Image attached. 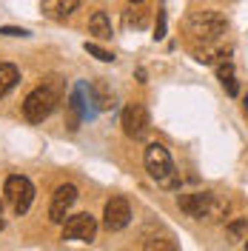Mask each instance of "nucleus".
Listing matches in <instances>:
<instances>
[{
  "label": "nucleus",
  "instance_id": "1",
  "mask_svg": "<svg viewBox=\"0 0 248 251\" xmlns=\"http://www.w3.org/2000/svg\"><path fill=\"white\" fill-rule=\"evenodd\" d=\"M180 208L188 217L205 220V223H220L228 214V200H223L211 191H194V194H180Z\"/></svg>",
  "mask_w": 248,
  "mask_h": 251
},
{
  "label": "nucleus",
  "instance_id": "2",
  "mask_svg": "<svg viewBox=\"0 0 248 251\" xmlns=\"http://www.w3.org/2000/svg\"><path fill=\"white\" fill-rule=\"evenodd\" d=\"M143 163H146V172L154 180L157 186L163 188H177V172H174V160H171L169 149L160 146V143H151L146 146V154H143Z\"/></svg>",
  "mask_w": 248,
  "mask_h": 251
},
{
  "label": "nucleus",
  "instance_id": "3",
  "mask_svg": "<svg viewBox=\"0 0 248 251\" xmlns=\"http://www.w3.org/2000/svg\"><path fill=\"white\" fill-rule=\"evenodd\" d=\"M228 29L225 17L217 12H194L188 17V34L194 37V43H217Z\"/></svg>",
  "mask_w": 248,
  "mask_h": 251
},
{
  "label": "nucleus",
  "instance_id": "4",
  "mask_svg": "<svg viewBox=\"0 0 248 251\" xmlns=\"http://www.w3.org/2000/svg\"><path fill=\"white\" fill-rule=\"evenodd\" d=\"M57 100H60V92H57L54 86H37V89L23 100V114H26V120H29V123H43L49 114L54 111Z\"/></svg>",
  "mask_w": 248,
  "mask_h": 251
},
{
  "label": "nucleus",
  "instance_id": "5",
  "mask_svg": "<svg viewBox=\"0 0 248 251\" xmlns=\"http://www.w3.org/2000/svg\"><path fill=\"white\" fill-rule=\"evenodd\" d=\"M3 194H6V203L12 205L15 214H26L31 208V200H34V186H31L29 177L12 174L3 186Z\"/></svg>",
  "mask_w": 248,
  "mask_h": 251
},
{
  "label": "nucleus",
  "instance_id": "6",
  "mask_svg": "<svg viewBox=\"0 0 248 251\" xmlns=\"http://www.w3.org/2000/svg\"><path fill=\"white\" fill-rule=\"evenodd\" d=\"M97 234V220L86 214H72L63 223V240H77V243H92Z\"/></svg>",
  "mask_w": 248,
  "mask_h": 251
},
{
  "label": "nucleus",
  "instance_id": "7",
  "mask_svg": "<svg viewBox=\"0 0 248 251\" xmlns=\"http://www.w3.org/2000/svg\"><path fill=\"white\" fill-rule=\"evenodd\" d=\"M123 126L125 137H131V140H140V137H146V131H149V111L143 103H128L123 109Z\"/></svg>",
  "mask_w": 248,
  "mask_h": 251
},
{
  "label": "nucleus",
  "instance_id": "8",
  "mask_svg": "<svg viewBox=\"0 0 248 251\" xmlns=\"http://www.w3.org/2000/svg\"><path fill=\"white\" fill-rule=\"evenodd\" d=\"M131 220V205L125 197H111L103 208V228L106 231H123Z\"/></svg>",
  "mask_w": 248,
  "mask_h": 251
},
{
  "label": "nucleus",
  "instance_id": "9",
  "mask_svg": "<svg viewBox=\"0 0 248 251\" xmlns=\"http://www.w3.org/2000/svg\"><path fill=\"white\" fill-rule=\"evenodd\" d=\"M74 200H77V188L72 186V183H66V186H60L54 194H51V205H49V220L51 223H66V217H69V211H72V205H74Z\"/></svg>",
  "mask_w": 248,
  "mask_h": 251
},
{
  "label": "nucleus",
  "instance_id": "10",
  "mask_svg": "<svg viewBox=\"0 0 248 251\" xmlns=\"http://www.w3.org/2000/svg\"><path fill=\"white\" fill-rule=\"evenodd\" d=\"M89 120V106H86V83H77L74 92L69 94V103H66V126L72 131H77L80 123Z\"/></svg>",
  "mask_w": 248,
  "mask_h": 251
},
{
  "label": "nucleus",
  "instance_id": "11",
  "mask_svg": "<svg viewBox=\"0 0 248 251\" xmlns=\"http://www.w3.org/2000/svg\"><path fill=\"white\" fill-rule=\"evenodd\" d=\"M80 6V0H43V12L51 20H66L69 15H74Z\"/></svg>",
  "mask_w": 248,
  "mask_h": 251
},
{
  "label": "nucleus",
  "instance_id": "12",
  "mask_svg": "<svg viewBox=\"0 0 248 251\" xmlns=\"http://www.w3.org/2000/svg\"><path fill=\"white\" fill-rule=\"evenodd\" d=\"M89 34H94L97 40H111V20L106 12H94L89 17Z\"/></svg>",
  "mask_w": 248,
  "mask_h": 251
},
{
  "label": "nucleus",
  "instance_id": "13",
  "mask_svg": "<svg viewBox=\"0 0 248 251\" xmlns=\"http://www.w3.org/2000/svg\"><path fill=\"white\" fill-rule=\"evenodd\" d=\"M92 100H94V106H97V111L114 109V94H111V89L103 83V80L92 83Z\"/></svg>",
  "mask_w": 248,
  "mask_h": 251
},
{
  "label": "nucleus",
  "instance_id": "14",
  "mask_svg": "<svg viewBox=\"0 0 248 251\" xmlns=\"http://www.w3.org/2000/svg\"><path fill=\"white\" fill-rule=\"evenodd\" d=\"M17 80H20V72H17L15 63H0V97H6L15 89Z\"/></svg>",
  "mask_w": 248,
  "mask_h": 251
},
{
  "label": "nucleus",
  "instance_id": "15",
  "mask_svg": "<svg viewBox=\"0 0 248 251\" xmlns=\"http://www.w3.org/2000/svg\"><path fill=\"white\" fill-rule=\"evenodd\" d=\"M217 77H220V83H223V89H225V92L231 94V97H237V92H240V89H237L234 66H231V60H228V57H225V60H223V63L217 66Z\"/></svg>",
  "mask_w": 248,
  "mask_h": 251
},
{
  "label": "nucleus",
  "instance_id": "16",
  "mask_svg": "<svg viewBox=\"0 0 248 251\" xmlns=\"http://www.w3.org/2000/svg\"><path fill=\"white\" fill-rule=\"evenodd\" d=\"M83 49H86L92 57H97L100 63H114V54H111V51H106V49H100L97 43H86Z\"/></svg>",
  "mask_w": 248,
  "mask_h": 251
},
{
  "label": "nucleus",
  "instance_id": "17",
  "mask_svg": "<svg viewBox=\"0 0 248 251\" xmlns=\"http://www.w3.org/2000/svg\"><path fill=\"white\" fill-rule=\"evenodd\" d=\"M246 228H248V220H246V217H240L237 223H231V226H228V237H231V240H240Z\"/></svg>",
  "mask_w": 248,
  "mask_h": 251
},
{
  "label": "nucleus",
  "instance_id": "18",
  "mask_svg": "<svg viewBox=\"0 0 248 251\" xmlns=\"http://www.w3.org/2000/svg\"><path fill=\"white\" fill-rule=\"evenodd\" d=\"M154 37H157V40H163V37H166V12H163V9L157 12V29H154Z\"/></svg>",
  "mask_w": 248,
  "mask_h": 251
},
{
  "label": "nucleus",
  "instance_id": "19",
  "mask_svg": "<svg viewBox=\"0 0 248 251\" xmlns=\"http://www.w3.org/2000/svg\"><path fill=\"white\" fill-rule=\"evenodd\" d=\"M0 34H6V37H29V31L26 29H15V26H3Z\"/></svg>",
  "mask_w": 248,
  "mask_h": 251
},
{
  "label": "nucleus",
  "instance_id": "20",
  "mask_svg": "<svg viewBox=\"0 0 248 251\" xmlns=\"http://www.w3.org/2000/svg\"><path fill=\"white\" fill-rule=\"evenodd\" d=\"M3 226H6V220H3V203H0V231H3Z\"/></svg>",
  "mask_w": 248,
  "mask_h": 251
},
{
  "label": "nucleus",
  "instance_id": "21",
  "mask_svg": "<svg viewBox=\"0 0 248 251\" xmlns=\"http://www.w3.org/2000/svg\"><path fill=\"white\" fill-rule=\"evenodd\" d=\"M243 106H246V114H248V94H246V100H243Z\"/></svg>",
  "mask_w": 248,
  "mask_h": 251
},
{
  "label": "nucleus",
  "instance_id": "22",
  "mask_svg": "<svg viewBox=\"0 0 248 251\" xmlns=\"http://www.w3.org/2000/svg\"><path fill=\"white\" fill-rule=\"evenodd\" d=\"M128 3H143V0H128Z\"/></svg>",
  "mask_w": 248,
  "mask_h": 251
},
{
  "label": "nucleus",
  "instance_id": "23",
  "mask_svg": "<svg viewBox=\"0 0 248 251\" xmlns=\"http://www.w3.org/2000/svg\"><path fill=\"white\" fill-rule=\"evenodd\" d=\"M246 249H248V240H246Z\"/></svg>",
  "mask_w": 248,
  "mask_h": 251
}]
</instances>
